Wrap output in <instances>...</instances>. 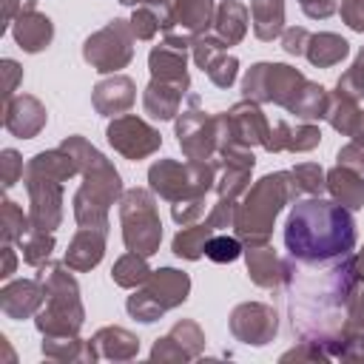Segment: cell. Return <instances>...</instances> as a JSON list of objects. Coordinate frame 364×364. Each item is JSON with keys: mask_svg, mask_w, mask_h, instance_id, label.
Masks as SVG:
<instances>
[{"mask_svg": "<svg viewBox=\"0 0 364 364\" xmlns=\"http://www.w3.org/2000/svg\"><path fill=\"white\" fill-rule=\"evenodd\" d=\"M358 284L353 253L316 264L287 259L284 287L293 333L299 338H324L338 333Z\"/></svg>", "mask_w": 364, "mask_h": 364, "instance_id": "obj_1", "label": "cell"}, {"mask_svg": "<svg viewBox=\"0 0 364 364\" xmlns=\"http://www.w3.org/2000/svg\"><path fill=\"white\" fill-rule=\"evenodd\" d=\"M353 210L336 199L304 196L296 199L284 222V247L296 262H333L355 247Z\"/></svg>", "mask_w": 364, "mask_h": 364, "instance_id": "obj_2", "label": "cell"}, {"mask_svg": "<svg viewBox=\"0 0 364 364\" xmlns=\"http://www.w3.org/2000/svg\"><path fill=\"white\" fill-rule=\"evenodd\" d=\"M74 159H77V168H80V176H82V185L77 188L74 193V219L80 228H100V230H108V210L114 202H119V196L125 193L122 191V179L117 173V168L111 165V159L97 151L85 136L80 134H71L60 142Z\"/></svg>", "mask_w": 364, "mask_h": 364, "instance_id": "obj_3", "label": "cell"}, {"mask_svg": "<svg viewBox=\"0 0 364 364\" xmlns=\"http://www.w3.org/2000/svg\"><path fill=\"white\" fill-rule=\"evenodd\" d=\"M299 188L290 171H276L264 173L256 179L239 199L236 216H233V230L242 239L245 247L253 245H267L273 236L276 216L284 210V205H293L299 199Z\"/></svg>", "mask_w": 364, "mask_h": 364, "instance_id": "obj_4", "label": "cell"}, {"mask_svg": "<svg viewBox=\"0 0 364 364\" xmlns=\"http://www.w3.org/2000/svg\"><path fill=\"white\" fill-rule=\"evenodd\" d=\"M65 262H46L37 270V279L46 290V304L34 316V327L43 336H80L85 310L80 299V284L68 273Z\"/></svg>", "mask_w": 364, "mask_h": 364, "instance_id": "obj_5", "label": "cell"}, {"mask_svg": "<svg viewBox=\"0 0 364 364\" xmlns=\"http://www.w3.org/2000/svg\"><path fill=\"white\" fill-rule=\"evenodd\" d=\"M216 168L219 162H179V159H156L148 168V185L154 193H159L165 202H182V199H205L216 188Z\"/></svg>", "mask_w": 364, "mask_h": 364, "instance_id": "obj_6", "label": "cell"}, {"mask_svg": "<svg viewBox=\"0 0 364 364\" xmlns=\"http://www.w3.org/2000/svg\"><path fill=\"white\" fill-rule=\"evenodd\" d=\"M188 293H191V276L188 273H182L176 267H159L148 276L145 284H139L128 296L125 310L131 318L151 324V321L162 318L168 310L185 304Z\"/></svg>", "mask_w": 364, "mask_h": 364, "instance_id": "obj_7", "label": "cell"}, {"mask_svg": "<svg viewBox=\"0 0 364 364\" xmlns=\"http://www.w3.org/2000/svg\"><path fill=\"white\" fill-rule=\"evenodd\" d=\"M119 225H122L125 250L154 256L162 242V222H159L154 191L148 188L125 191L119 196Z\"/></svg>", "mask_w": 364, "mask_h": 364, "instance_id": "obj_8", "label": "cell"}, {"mask_svg": "<svg viewBox=\"0 0 364 364\" xmlns=\"http://www.w3.org/2000/svg\"><path fill=\"white\" fill-rule=\"evenodd\" d=\"M304 85L307 77L287 63H256L242 77V100H253L259 105L273 102L290 114Z\"/></svg>", "mask_w": 364, "mask_h": 364, "instance_id": "obj_9", "label": "cell"}, {"mask_svg": "<svg viewBox=\"0 0 364 364\" xmlns=\"http://www.w3.org/2000/svg\"><path fill=\"white\" fill-rule=\"evenodd\" d=\"M134 31L131 23L122 17L108 20L102 28L85 37L82 43V60L97 71V74H117L134 60Z\"/></svg>", "mask_w": 364, "mask_h": 364, "instance_id": "obj_10", "label": "cell"}, {"mask_svg": "<svg viewBox=\"0 0 364 364\" xmlns=\"http://www.w3.org/2000/svg\"><path fill=\"white\" fill-rule=\"evenodd\" d=\"M173 128H176V142H179L185 159L208 162V159L216 156V151H219V125H216V117H210L199 108L196 94L188 97V111H182L176 117Z\"/></svg>", "mask_w": 364, "mask_h": 364, "instance_id": "obj_11", "label": "cell"}, {"mask_svg": "<svg viewBox=\"0 0 364 364\" xmlns=\"http://www.w3.org/2000/svg\"><path fill=\"white\" fill-rule=\"evenodd\" d=\"M216 125H219V148L225 145H239V148H256L267 142L270 134V122L264 117V111L259 108V102L253 100H239L230 111L216 114Z\"/></svg>", "mask_w": 364, "mask_h": 364, "instance_id": "obj_12", "label": "cell"}, {"mask_svg": "<svg viewBox=\"0 0 364 364\" xmlns=\"http://www.w3.org/2000/svg\"><path fill=\"white\" fill-rule=\"evenodd\" d=\"M26 191H28V216L31 228L54 233L63 222V182L34 165L26 162L23 173Z\"/></svg>", "mask_w": 364, "mask_h": 364, "instance_id": "obj_13", "label": "cell"}, {"mask_svg": "<svg viewBox=\"0 0 364 364\" xmlns=\"http://www.w3.org/2000/svg\"><path fill=\"white\" fill-rule=\"evenodd\" d=\"M105 136H108L111 148L117 154H122L125 159H131V162H139V159L156 154L159 145H162V134L136 114L114 117L105 128Z\"/></svg>", "mask_w": 364, "mask_h": 364, "instance_id": "obj_14", "label": "cell"}, {"mask_svg": "<svg viewBox=\"0 0 364 364\" xmlns=\"http://www.w3.org/2000/svg\"><path fill=\"white\" fill-rule=\"evenodd\" d=\"M230 336L247 347H264L279 333V316L264 301H242L230 310L228 318Z\"/></svg>", "mask_w": 364, "mask_h": 364, "instance_id": "obj_15", "label": "cell"}, {"mask_svg": "<svg viewBox=\"0 0 364 364\" xmlns=\"http://www.w3.org/2000/svg\"><path fill=\"white\" fill-rule=\"evenodd\" d=\"M188 54H191V37L185 34H165L159 46L151 48L148 54V71L154 80H168L191 88V74H188Z\"/></svg>", "mask_w": 364, "mask_h": 364, "instance_id": "obj_16", "label": "cell"}, {"mask_svg": "<svg viewBox=\"0 0 364 364\" xmlns=\"http://www.w3.org/2000/svg\"><path fill=\"white\" fill-rule=\"evenodd\" d=\"M213 17H216L213 0H173L171 6L162 9V31L185 34L193 40V37L210 31Z\"/></svg>", "mask_w": 364, "mask_h": 364, "instance_id": "obj_17", "label": "cell"}, {"mask_svg": "<svg viewBox=\"0 0 364 364\" xmlns=\"http://www.w3.org/2000/svg\"><path fill=\"white\" fill-rule=\"evenodd\" d=\"M205 350V333L196 321L182 318L176 321L162 338L151 347V361H193Z\"/></svg>", "mask_w": 364, "mask_h": 364, "instance_id": "obj_18", "label": "cell"}, {"mask_svg": "<svg viewBox=\"0 0 364 364\" xmlns=\"http://www.w3.org/2000/svg\"><path fill=\"white\" fill-rule=\"evenodd\" d=\"M11 37L26 54H40L54 40V23L43 11H37V0H26L23 11L11 23Z\"/></svg>", "mask_w": 364, "mask_h": 364, "instance_id": "obj_19", "label": "cell"}, {"mask_svg": "<svg viewBox=\"0 0 364 364\" xmlns=\"http://www.w3.org/2000/svg\"><path fill=\"white\" fill-rule=\"evenodd\" d=\"M48 122V114H46V105L31 97V94H17L6 102L3 108V125L9 134L20 136V139H34Z\"/></svg>", "mask_w": 364, "mask_h": 364, "instance_id": "obj_20", "label": "cell"}, {"mask_svg": "<svg viewBox=\"0 0 364 364\" xmlns=\"http://www.w3.org/2000/svg\"><path fill=\"white\" fill-rule=\"evenodd\" d=\"M43 304H46V290H43V282L37 276L34 279H14L0 290V310L14 321L37 316L43 310Z\"/></svg>", "mask_w": 364, "mask_h": 364, "instance_id": "obj_21", "label": "cell"}, {"mask_svg": "<svg viewBox=\"0 0 364 364\" xmlns=\"http://www.w3.org/2000/svg\"><path fill=\"white\" fill-rule=\"evenodd\" d=\"M91 102L102 117H122L136 102V85L125 74H111L94 85Z\"/></svg>", "mask_w": 364, "mask_h": 364, "instance_id": "obj_22", "label": "cell"}, {"mask_svg": "<svg viewBox=\"0 0 364 364\" xmlns=\"http://www.w3.org/2000/svg\"><path fill=\"white\" fill-rule=\"evenodd\" d=\"M318 142H321L318 125H313V122H296V125H290L287 119H279L276 125H270L264 151H270V154H279V151L304 154V151L318 148Z\"/></svg>", "mask_w": 364, "mask_h": 364, "instance_id": "obj_23", "label": "cell"}, {"mask_svg": "<svg viewBox=\"0 0 364 364\" xmlns=\"http://www.w3.org/2000/svg\"><path fill=\"white\" fill-rule=\"evenodd\" d=\"M245 264H247V276L256 287L264 290H276L284 284L287 276V262L270 247V245H253L245 247Z\"/></svg>", "mask_w": 364, "mask_h": 364, "instance_id": "obj_24", "label": "cell"}, {"mask_svg": "<svg viewBox=\"0 0 364 364\" xmlns=\"http://www.w3.org/2000/svg\"><path fill=\"white\" fill-rule=\"evenodd\" d=\"M188 88L179 85V82H168V80H154L145 85L142 91V108L151 119H159V122H168V119H176L179 108H182V100H185Z\"/></svg>", "mask_w": 364, "mask_h": 364, "instance_id": "obj_25", "label": "cell"}, {"mask_svg": "<svg viewBox=\"0 0 364 364\" xmlns=\"http://www.w3.org/2000/svg\"><path fill=\"white\" fill-rule=\"evenodd\" d=\"M105 239H108V230H100V228H80L74 233V239L68 242V250H65V264L77 273H85L91 267H97L105 256Z\"/></svg>", "mask_w": 364, "mask_h": 364, "instance_id": "obj_26", "label": "cell"}, {"mask_svg": "<svg viewBox=\"0 0 364 364\" xmlns=\"http://www.w3.org/2000/svg\"><path fill=\"white\" fill-rule=\"evenodd\" d=\"M327 191L336 202H341L350 210L364 208V171L344 165V162H336L327 171Z\"/></svg>", "mask_w": 364, "mask_h": 364, "instance_id": "obj_27", "label": "cell"}, {"mask_svg": "<svg viewBox=\"0 0 364 364\" xmlns=\"http://www.w3.org/2000/svg\"><path fill=\"white\" fill-rule=\"evenodd\" d=\"M94 350L100 358H108V361H131L136 358L139 353V338L125 330V327H117V324H108V327H100L91 338Z\"/></svg>", "mask_w": 364, "mask_h": 364, "instance_id": "obj_28", "label": "cell"}, {"mask_svg": "<svg viewBox=\"0 0 364 364\" xmlns=\"http://www.w3.org/2000/svg\"><path fill=\"white\" fill-rule=\"evenodd\" d=\"M247 6L239 0H222L216 6V17H213V34L225 43V46H239L247 34Z\"/></svg>", "mask_w": 364, "mask_h": 364, "instance_id": "obj_29", "label": "cell"}, {"mask_svg": "<svg viewBox=\"0 0 364 364\" xmlns=\"http://www.w3.org/2000/svg\"><path fill=\"white\" fill-rule=\"evenodd\" d=\"M250 26L262 43L282 37L284 26V0H250Z\"/></svg>", "mask_w": 364, "mask_h": 364, "instance_id": "obj_30", "label": "cell"}, {"mask_svg": "<svg viewBox=\"0 0 364 364\" xmlns=\"http://www.w3.org/2000/svg\"><path fill=\"white\" fill-rule=\"evenodd\" d=\"M347 54H350V43H347L341 34H333V31L310 34L307 48H304V57H307L310 65H316V68H333V65H338Z\"/></svg>", "mask_w": 364, "mask_h": 364, "instance_id": "obj_31", "label": "cell"}, {"mask_svg": "<svg viewBox=\"0 0 364 364\" xmlns=\"http://www.w3.org/2000/svg\"><path fill=\"white\" fill-rule=\"evenodd\" d=\"M361 114H364V108L358 105V97H353V94L341 91V88L330 91L324 119H327L338 134L353 136V134H355V128H358V122H361Z\"/></svg>", "mask_w": 364, "mask_h": 364, "instance_id": "obj_32", "label": "cell"}, {"mask_svg": "<svg viewBox=\"0 0 364 364\" xmlns=\"http://www.w3.org/2000/svg\"><path fill=\"white\" fill-rule=\"evenodd\" d=\"M43 355L51 361H97V350L91 341L80 336H43Z\"/></svg>", "mask_w": 364, "mask_h": 364, "instance_id": "obj_33", "label": "cell"}, {"mask_svg": "<svg viewBox=\"0 0 364 364\" xmlns=\"http://www.w3.org/2000/svg\"><path fill=\"white\" fill-rule=\"evenodd\" d=\"M213 233H216V230L210 228V222H208V219H205V222H196V225H185V228L173 236L171 250H173V256H176V259L196 262V259H202V256H205V242H208Z\"/></svg>", "mask_w": 364, "mask_h": 364, "instance_id": "obj_34", "label": "cell"}, {"mask_svg": "<svg viewBox=\"0 0 364 364\" xmlns=\"http://www.w3.org/2000/svg\"><path fill=\"white\" fill-rule=\"evenodd\" d=\"M151 273H154V270L148 267V256L128 250V253H122V256L114 262V267H111V282H114V284H119V287L136 290L139 284H145V282H148V276H151Z\"/></svg>", "mask_w": 364, "mask_h": 364, "instance_id": "obj_35", "label": "cell"}, {"mask_svg": "<svg viewBox=\"0 0 364 364\" xmlns=\"http://www.w3.org/2000/svg\"><path fill=\"white\" fill-rule=\"evenodd\" d=\"M28 230H31V216L23 213V208L17 202L3 199L0 202V236H3V245L20 242Z\"/></svg>", "mask_w": 364, "mask_h": 364, "instance_id": "obj_36", "label": "cell"}, {"mask_svg": "<svg viewBox=\"0 0 364 364\" xmlns=\"http://www.w3.org/2000/svg\"><path fill=\"white\" fill-rule=\"evenodd\" d=\"M20 250H23V262H26V264L40 267V264H46V262L51 259V250H54V233L31 228V230L20 239Z\"/></svg>", "mask_w": 364, "mask_h": 364, "instance_id": "obj_37", "label": "cell"}, {"mask_svg": "<svg viewBox=\"0 0 364 364\" xmlns=\"http://www.w3.org/2000/svg\"><path fill=\"white\" fill-rule=\"evenodd\" d=\"M239 256H245V245L239 236H228V233H213L205 242V259L216 262V264H230Z\"/></svg>", "mask_w": 364, "mask_h": 364, "instance_id": "obj_38", "label": "cell"}, {"mask_svg": "<svg viewBox=\"0 0 364 364\" xmlns=\"http://www.w3.org/2000/svg\"><path fill=\"white\" fill-rule=\"evenodd\" d=\"M290 173L301 196H321V191H327V171L318 162H301Z\"/></svg>", "mask_w": 364, "mask_h": 364, "instance_id": "obj_39", "label": "cell"}, {"mask_svg": "<svg viewBox=\"0 0 364 364\" xmlns=\"http://www.w3.org/2000/svg\"><path fill=\"white\" fill-rule=\"evenodd\" d=\"M128 23L136 40H154L156 31H162V11H156L154 6H136Z\"/></svg>", "mask_w": 364, "mask_h": 364, "instance_id": "obj_40", "label": "cell"}, {"mask_svg": "<svg viewBox=\"0 0 364 364\" xmlns=\"http://www.w3.org/2000/svg\"><path fill=\"white\" fill-rule=\"evenodd\" d=\"M205 74L208 80L216 85V88H230L236 82V74H239V60L228 51H222L219 57H213L208 65H205Z\"/></svg>", "mask_w": 364, "mask_h": 364, "instance_id": "obj_41", "label": "cell"}, {"mask_svg": "<svg viewBox=\"0 0 364 364\" xmlns=\"http://www.w3.org/2000/svg\"><path fill=\"white\" fill-rule=\"evenodd\" d=\"M250 173L247 168H222V176L216 179V196H225V199H239L247 188H250Z\"/></svg>", "mask_w": 364, "mask_h": 364, "instance_id": "obj_42", "label": "cell"}, {"mask_svg": "<svg viewBox=\"0 0 364 364\" xmlns=\"http://www.w3.org/2000/svg\"><path fill=\"white\" fill-rule=\"evenodd\" d=\"M225 48H228V46H225L213 31H205V34H199V37L191 40V57H193V63H196L202 71H205V65H208L213 57H219Z\"/></svg>", "mask_w": 364, "mask_h": 364, "instance_id": "obj_43", "label": "cell"}, {"mask_svg": "<svg viewBox=\"0 0 364 364\" xmlns=\"http://www.w3.org/2000/svg\"><path fill=\"white\" fill-rule=\"evenodd\" d=\"M336 88H341V91H347V94H353V97H358V100L364 97V48L355 54L353 65L338 77Z\"/></svg>", "mask_w": 364, "mask_h": 364, "instance_id": "obj_44", "label": "cell"}, {"mask_svg": "<svg viewBox=\"0 0 364 364\" xmlns=\"http://www.w3.org/2000/svg\"><path fill=\"white\" fill-rule=\"evenodd\" d=\"M26 173V165H23V156L14 151V148H3L0 154V179H3V188H14Z\"/></svg>", "mask_w": 364, "mask_h": 364, "instance_id": "obj_45", "label": "cell"}, {"mask_svg": "<svg viewBox=\"0 0 364 364\" xmlns=\"http://www.w3.org/2000/svg\"><path fill=\"white\" fill-rule=\"evenodd\" d=\"M236 205H239V199L216 196V205H210V210H208V222H210V228H213L216 233H219V230H225V228H233Z\"/></svg>", "mask_w": 364, "mask_h": 364, "instance_id": "obj_46", "label": "cell"}, {"mask_svg": "<svg viewBox=\"0 0 364 364\" xmlns=\"http://www.w3.org/2000/svg\"><path fill=\"white\" fill-rule=\"evenodd\" d=\"M171 216L176 225H193L205 216V199H182V202H173L171 205Z\"/></svg>", "mask_w": 364, "mask_h": 364, "instance_id": "obj_47", "label": "cell"}, {"mask_svg": "<svg viewBox=\"0 0 364 364\" xmlns=\"http://www.w3.org/2000/svg\"><path fill=\"white\" fill-rule=\"evenodd\" d=\"M307 40H310V31L304 26H287L282 31V48L293 57H301L304 48H307Z\"/></svg>", "mask_w": 364, "mask_h": 364, "instance_id": "obj_48", "label": "cell"}, {"mask_svg": "<svg viewBox=\"0 0 364 364\" xmlns=\"http://www.w3.org/2000/svg\"><path fill=\"white\" fill-rule=\"evenodd\" d=\"M344 327L347 330H358L364 333V284H358V290L353 293L347 313H344Z\"/></svg>", "mask_w": 364, "mask_h": 364, "instance_id": "obj_49", "label": "cell"}, {"mask_svg": "<svg viewBox=\"0 0 364 364\" xmlns=\"http://www.w3.org/2000/svg\"><path fill=\"white\" fill-rule=\"evenodd\" d=\"M341 20L353 28V31H358V34H364V0H341Z\"/></svg>", "mask_w": 364, "mask_h": 364, "instance_id": "obj_50", "label": "cell"}, {"mask_svg": "<svg viewBox=\"0 0 364 364\" xmlns=\"http://www.w3.org/2000/svg\"><path fill=\"white\" fill-rule=\"evenodd\" d=\"M299 6L310 20H327L338 11V0H299Z\"/></svg>", "mask_w": 364, "mask_h": 364, "instance_id": "obj_51", "label": "cell"}, {"mask_svg": "<svg viewBox=\"0 0 364 364\" xmlns=\"http://www.w3.org/2000/svg\"><path fill=\"white\" fill-rule=\"evenodd\" d=\"M0 65H3V68H0V71H3V100L9 102V100L14 97V91H17V82L23 80V68H20L14 60H3Z\"/></svg>", "mask_w": 364, "mask_h": 364, "instance_id": "obj_52", "label": "cell"}, {"mask_svg": "<svg viewBox=\"0 0 364 364\" xmlns=\"http://www.w3.org/2000/svg\"><path fill=\"white\" fill-rule=\"evenodd\" d=\"M23 6H26V0L23 3L20 0H3V28H9L14 23V17L23 11Z\"/></svg>", "mask_w": 364, "mask_h": 364, "instance_id": "obj_53", "label": "cell"}, {"mask_svg": "<svg viewBox=\"0 0 364 364\" xmlns=\"http://www.w3.org/2000/svg\"><path fill=\"white\" fill-rule=\"evenodd\" d=\"M17 267V256H14V247L11 245H3V270H0V279H11Z\"/></svg>", "mask_w": 364, "mask_h": 364, "instance_id": "obj_54", "label": "cell"}, {"mask_svg": "<svg viewBox=\"0 0 364 364\" xmlns=\"http://www.w3.org/2000/svg\"><path fill=\"white\" fill-rule=\"evenodd\" d=\"M122 6H131V9H136V6H159V9H165V6H171L173 0H119Z\"/></svg>", "mask_w": 364, "mask_h": 364, "instance_id": "obj_55", "label": "cell"}, {"mask_svg": "<svg viewBox=\"0 0 364 364\" xmlns=\"http://www.w3.org/2000/svg\"><path fill=\"white\" fill-rule=\"evenodd\" d=\"M353 264H355V276H358V282L364 284V247L353 256Z\"/></svg>", "mask_w": 364, "mask_h": 364, "instance_id": "obj_56", "label": "cell"}, {"mask_svg": "<svg viewBox=\"0 0 364 364\" xmlns=\"http://www.w3.org/2000/svg\"><path fill=\"white\" fill-rule=\"evenodd\" d=\"M353 142L364 151V114H361V122H358V128H355V134H353Z\"/></svg>", "mask_w": 364, "mask_h": 364, "instance_id": "obj_57", "label": "cell"}]
</instances>
